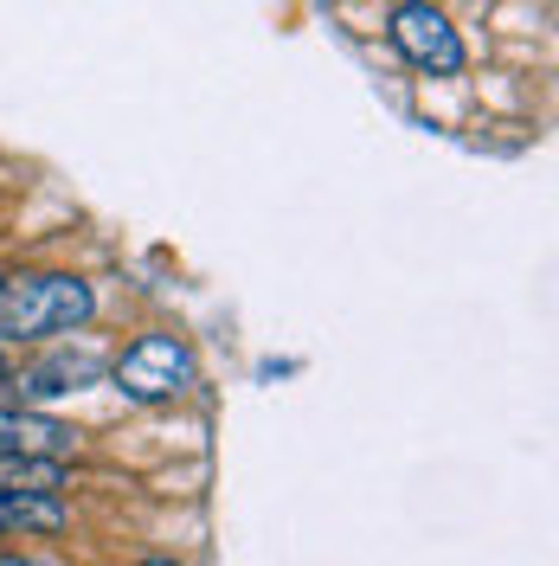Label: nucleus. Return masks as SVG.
Returning <instances> with one entry per match:
<instances>
[{"mask_svg":"<svg viewBox=\"0 0 559 566\" xmlns=\"http://www.w3.org/2000/svg\"><path fill=\"white\" fill-rule=\"evenodd\" d=\"M104 310L97 283L77 271H20L0 277V348H45L84 335Z\"/></svg>","mask_w":559,"mask_h":566,"instance_id":"obj_1","label":"nucleus"},{"mask_svg":"<svg viewBox=\"0 0 559 566\" xmlns=\"http://www.w3.org/2000/svg\"><path fill=\"white\" fill-rule=\"evenodd\" d=\"M104 374L129 406H175V399H187L200 387V354L175 328H148L123 354H109Z\"/></svg>","mask_w":559,"mask_h":566,"instance_id":"obj_2","label":"nucleus"},{"mask_svg":"<svg viewBox=\"0 0 559 566\" xmlns=\"http://www.w3.org/2000/svg\"><path fill=\"white\" fill-rule=\"evenodd\" d=\"M386 39H392V52L412 71H424V77H456V71L470 65L463 33L451 27V13L431 7V0H399L392 20H386Z\"/></svg>","mask_w":559,"mask_h":566,"instance_id":"obj_3","label":"nucleus"},{"mask_svg":"<svg viewBox=\"0 0 559 566\" xmlns=\"http://www.w3.org/2000/svg\"><path fill=\"white\" fill-rule=\"evenodd\" d=\"M104 354L84 348V342H45V354L39 360H27V367H13L7 374V387L20 392L27 406H45V399H65V392H84L104 380Z\"/></svg>","mask_w":559,"mask_h":566,"instance_id":"obj_4","label":"nucleus"},{"mask_svg":"<svg viewBox=\"0 0 559 566\" xmlns=\"http://www.w3.org/2000/svg\"><path fill=\"white\" fill-rule=\"evenodd\" d=\"M84 451V431L39 406H0V458H59V463H77Z\"/></svg>","mask_w":559,"mask_h":566,"instance_id":"obj_5","label":"nucleus"},{"mask_svg":"<svg viewBox=\"0 0 559 566\" xmlns=\"http://www.w3.org/2000/svg\"><path fill=\"white\" fill-rule=\"evenodd\" d=\"M59 528H71V502L59 490H7L0 483V541L7 534L33 541V534H59Z\"/></svg>","mask_w":559,"mask_h":566,"instance_id":"obj_6","label":"nucleus"},{"mask_svg":"<svg viewBox=\"0 0 559 566\" xmlns=\"http://www.w3.org/2000/svg\"><path fill=\"white\" fill-rule=\"evenodd\" d=\"M0 566H52V560L33 554V547H0Z\"/></svg>","mask_w":559,"mask_h":566,"instance_id":"obj_7","label":"nucleus"},{"mask_svg":"<svg viewBox=\"0 0 559 566\" xmlns=\"http://www.w3.org/2000/svg\"><path fill=\"white\" fill-rule=\"evenodd\" d=\"M136 566H187V560H175V554H148V560H136Z\"/></svg>","mask_w":559,"mask_h":566,"instance_id":"obj_8","label":"nucleus"},{"mask_svg":"<svg viewBox=\"0 0 559 566\" xmlns=\"http://www.w3.org/2000/svg\"><path fill=\"white\" fill-rule=\"evenodd\" d=\"M7 374H13V348H0V387H7Z\"/></svg>","mask_w":559,"mask_h":566,"instance_id":"obj_9","label":"nucleus"}]
</instances>
